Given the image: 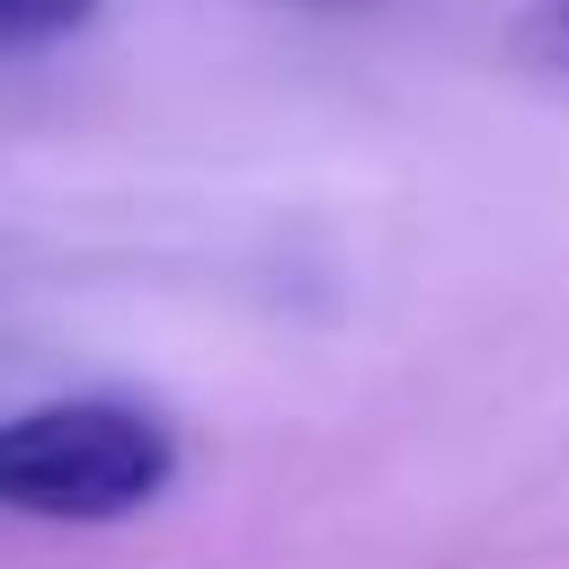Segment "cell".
<instances>
[{
    "label": "cell",
    "mask_w": 569,
    "mask_h": 569,
    "mask_svg": "<svg viewBox=\"0 0 569 569\" xmlns=\"http://www.w3.org/2000/svg\"><path fill=\"white\" fill-rule=\"evenodd\" d=\"M178 480V436L142 400H44L0 418V507L36 525H116Z\"/></svg>",
    "instance_id": "cell-1"
},
{
    "label": "cell",
    "mask_w": 569,
    "mask_h": 569,
    "mask_svg": "<svg viewBox=\"0 0 569 569\" xmlns=\"http://www.w3.org/2000/svg\"><path fill=\"white\" fill-rule=\"evenodd\" d=\"M107 0H0V53H44L71 44L80 27H98Z\"/></svg>",
    "instance_id": "cell-2"
},
{
    "label": "cell",
    "mask_w": 569,
    "mask_h": 569,
    "mask_svg": "<svg viewBox=\"0 0 569 569\" xmlns=\"http://www.w3.org/2000/svg\"><path fill=\"white\" fill-rule=\"evenodd\" d=\"M516 44L542 62V71H569V0H533L516 18Z\"/></svg>",
    "instance_id": "cell-3"
},
{
    "label": "cell",
    "mask_w": 569,
    "mask_h": 569,
    "mask_svg": "<svg viewBox=\"0 0 569 569\" xmlns=\"http://www.w3.org/2000/svg\"><path fill=\"white\" fill-rule=\"evenodd\" d=\"M302 9H365V0H302Z\"/></svg>",
    "instance_id": "cell-4"
}]
</instances>
